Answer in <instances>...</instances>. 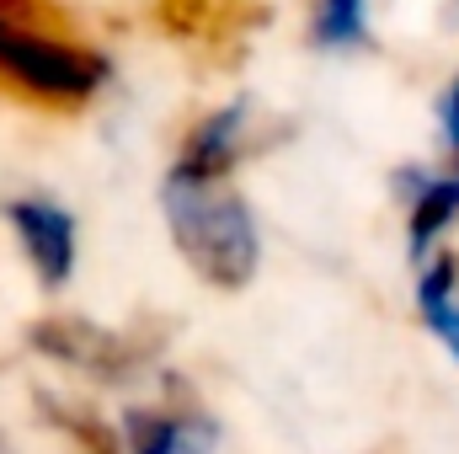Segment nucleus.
<instances>
[{
	"label": "nucleus",
	"mask_w": 459,
	"mask_h": 454,
	"mask_svg": "<svg viewBox=\"0 0 459 454\" xmlns=\"http://www.w3.org/2000/svg\"><path fill=\"white\" fill-rule=\"evenodd\" d=\"M166 225L177 251L187 257V267L214 284V289H240L256 273V225L251 209L214 188V182H187L171 177L166 182Z\"/></svg>",
	"instance_id": "obj_1"
},
{
	"label": "nucleus",
	"mask_w": 459,
	"mask_h": 454,
	"mask_svg": "<svg viewBox=\"0 0 459 454\" xmlns=\"http://www.w3.org/2000/svg\"><path fill=\"white\" fill-rule=\"evenodd\" d=\"M32 342L43 353L65 358V363H86V369H108V374L123 369L117 363V342L102 337L97 327H81V321H43V327H32Z\"/></svg>",
	"instance_id": "obj_5"
},
{
	"label": "nucleus",
	"mask_w": 459,
	"mask_h": 454,
	"mask_svg": "<svg viewBox=\"0 0 459 454\" xmlns=\"http://www.w3.org/2000/svg\"><path fill=\"white\" fill-rule=\"evenodd\" d=\"M5 214L22 235L43 289H59L70 278V267H75V225H70V214L59 204H43V198H16Z\"/></svg>",
	"instance_id": "obj_3"
},
{
	"label": "nucleus",
	"mask_w": 459,
	"mask_h": 454,
	"mask_svg": "<svg viewBox=\"0 0 459 454\" xmlns=\"http://www.w3.org/2000/svg\"><path fill=\"white\" fill-rule=\"evenodd\" d=\"M123 428H128V450L134 454H198L214 444L209 433L193 439V428L182 417H166V412H128Z\"/></svg>",
	"instance_id": "obj_6"
},
{
	"label": "nucleus",
	"mask_w": 459,
	"mask_h": 454,
	"mask_svg": "<svg viewBox=\"0 0 459 454\" xmlns=\"http://www.w3.org/2000/svg\"><path fill=\"white\" fill-rule=\"evenodd\" d=\"M240 128H246V108H240V102H235V108H220L214 118H204V123L187 134L182 161H177L171 177H187V182H220L230 166H235V155H240Z\"/></svg>",
	"instance_id": "obj_4"
},
{
	"label": "nucleus",
	"mask_w": 459,
	"mask_h": 454,
	"mask_svg": "<svg viewBox=\"0 0 459 454\" xmlns=\"http://www.w3.org/2000/svg\"><path fill=\"white\" fill-rule=\"evenodd\" d=\"M0 70H11L16 81H27L43 97H91L108 75L102 59L75 54L48 38H32V32H16L11 22H0Z\"/></svg>",
	"instance_id": "obj_2"
},
{
	"label": "nucleus",
	"mask_w": 459,
	"mask_h": 454,
	"mask_svg": "<svg viewBox=\"0 0 459 454\" xmlns=\"http://www.w3.org/2000/svg\"><path fill=\"white\" fill-rule=\"evenodd\" d=\"M363 16H368V0H321V16H316V43H321V48H347V43H363Z\"/></svg>",
	"instance_id": "obj_8"
},
{
	"label": "nucleus",
	"mask_w": 459,
	"mask_h": 454,
	"mask_svg": "<svg viewBox=\"0 0 459 454\" xmlns=\"http://www.w3.org/2000/svg\"><path fill=\"white\" fill-rule=\"evenodd\" d=\"M455 220H459V177L428 182V193H422L417 209H411V251L422 257V251L433 246V235L444 225H455Z\"/></svg>",
	"instance_id": "obj_7"
}]
</instances>
